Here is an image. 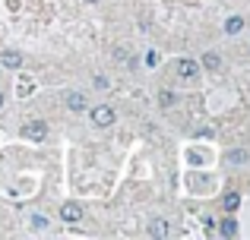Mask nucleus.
I'll return each mask as SVG.
<instances>
[{"label": "nucleus", "instance_id": "nucleus-9", "mask_svg": "<svg viewBox=\"0 0 250 240\" xmlns=\"http://www.w3.org/2000/svg\"><path fill=\"white\" fill-rule=\"evenodd\" d=\"M203 67L215 73V70H222V57L215 54V51H209V54H203Z\"/></svg>", "mask_w": 250, "mask_h": 240}, {"label": "nucleus", "instance_id": "nucleus-12", "mask_svg": "<svg viewBox=\"0 0 250 240\" xmlns=\"http://www.w3.org/2000/svg\"><path fill=\"white\" fill-rule=\"evenodd\" d=\"M241 29H244V19H241V16H231V19L225 22V32H228V35H238Z\"/></svg>", "mask_w": 250, "mask_h": 240}, {"label": "nucleus", "instance_id": "nucleus-10", "mask_svg": "<svg viewBox=\"0 0 250 240\" xmlns=\"http://www.w3.org/2000/svg\"><path fill=\"white\" fill-rule=\"evenodd\" d=\"M222 205H225V212H234L241 205V193H225V196H222Z\"/></svg>", "mask_w": 250, "mask_h": 240}, {"label": "nucleus", "instance_id": "nucleus-13", "mask_svg": "<svg viewBox=\"0 0 250 240\" xmlns=\"http://www.w3.org/2000/svg\"><path fill=\"white\" fill-rule=\"evenodd\" d=\"M228 161H231V165H244V161H250V152H247V148H238V152H228Z\"/></svg>", "mask_w": 250, "mask_h": 240}, {"label": "nucleus", "instance_id": "nucleus-3", "mask_svg": "<svg viewBox=\"0 0 250 240\" xmlns=\"http://www.w3.org/2000/svg\"><path fill=\"white\" fill-rule=\"evenodd\" d=\"M177 76H181V79H193L196 73H200V63L196 60H190V57H184V60H177Z\"/></svg>", "mask_w": 250, "mask_h": 240}, {"label": "nucleus", "instance_id": "nucleus-2", "mask_svg": "<svg viewBox=\"0 0 250 240\" xmlns=\"http://www.w3.org/2000/svg\"><path fill=\"white\" fill-rule=\"evenodd\" d=\"M89 117H92L95 127H111V123H114V111L104 108V105H98V108H92V111H89Z\"/></svg>", "mask_w": 250, "mask_h": 240}, {"label": "nucleus", "instance_id": "nucleus-15", "mask_svg": "<svg viewBox=\"0 0 250 240\" xmlns=\"http://www.w3.org/2000/svg\"><path fill=\"white\" fill-rule=\"evenodd\" d=\"M0 108H3V92H0Z\"/></svg>", "mask_w": 250, "mask_h": 240}, {"label": "nucleus", "instance_id": "nucleus-7", "mask_svg": "<svg viewBox=\"0 0 250 240\" xmlns=\"http://www.w3.org/2000/svg\"><path fill=\"white\" fill-rule=\"evenodd\" d=\"M0 60H3V67H10V70H19V67H22V54H16V51H3V54H0Z\"/></svg>", "mask_w": 250, "mask_h": 240}, {"label": "nucleus", "instance_id": "nucleus-16", "mask_svg": "<svg viewBox=\"0 0 250 240\" xmlns=\"http://www.w3.org/2000/svg\"><path fill=\"white\" fill-rule=\"evenodd\" d=\"M89 3H98V0H89Z\"/></svg>", "mask_w": 250, "mask_h": 240}, {"label": "nucleus", "instance_id": "nucleus-1", "mask_svg": "<svg viewBox=\"0 0 250 240\" xmlns=\"http://www.w3.org/2000/svg\"><path fill=\"white\" fill-rule=\"evenodd\" d=\"M22 136H25V139L42 142L44 136H48V123H44V120H29V123H22Z\"/></svg>", "mask_w": 250, "mask_h": 240}, {"label": "nucleus", "instance_id": "nucleus-14", "mask_svg": "<svg viewBox=\"0 0 250 240\" xmlns=\"http://www.w3.org/2000/svg\"><path fill=\"white\" fill-rule=\"evenodd\" d=\"M48 228V215H32V231H44Z\"/></svg>", "mask_w": 250, "mask_h": 240}, {"label": "nucleus", "instance_id": "nucleus-6", "mask_svg": "<svg viewBox=\"0 0 250 240\" xmlns=\"http://www.w3.org/2000/svg\"><path fill=\"white\" fill-rule=\"evenodd\" d=\"M67 108H70V111H85L89 101H85L83 92H67Z\"/></svg>", "mask_w": 250, "mask_h": 240}, {"label": "nucleus", "instance_id": "nucleus-5", "mask_svg": "<svg viewBox=\"0 0 250 240\" xmlns=\"http://www.w3.org/2000/svg\"><path fill=\"white\" fill-rule=\"evenodd\" d=\"M149 237H171V224L165 218H155V222L149 224Z\"/></svg>", "mask_w": 250, "mask_h": 240}, {"label": "nucleus", "instance_id": "nucleus-8", "mask_svg": "<svg viewBox=\"0 0 250 240\" xmlns=\"http://www.w3.org/2000/svg\"><path fill=\"white\" fill-rule=\"evenodd\" d=\"M219 234H222V237H238V222H234V218H222Z\"/></svg>", "mask_w": 250, "mask_h": 240}, {"label": "nucleus", "instance_id": "nucleus-4", "mask_svg": "<svg viewBox=\"0 0 250 240\" xmlns=\"http://www.w3.org/2000/svg\"><path fill=\"white\" fill-rule=\"evenodd\" d=\"M61 218H63L67 224H76V222L83 218V209H80L76 203H63V205H61Z\"/></svg>", "mask_w": 250, "mask_h": 240}, {"label": "nucleus", "instance_id": "nucleus-11", "mask_svg": "<svg viewBox=\"0 0 250 240\" xmlns=\"http://www.w3.org/2000/svg\"><path fill=\"white\" fill-rule=\"evenodd\" d=\"M159 105H162V108H174V105H177V95L168 92V89H162V92H159Z\"/></svg>", "mask_w": 250, "mask_h": 240}]
</instances>
